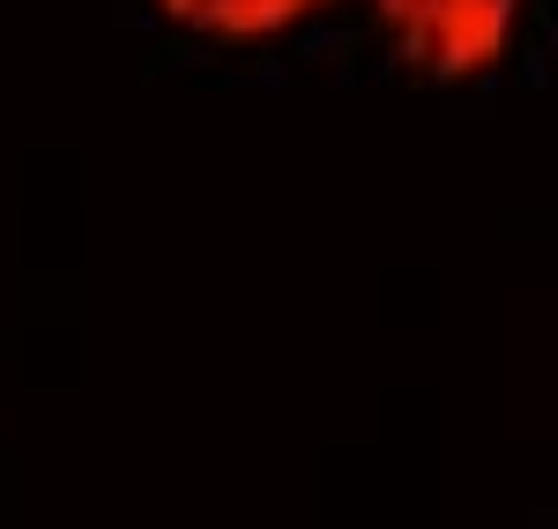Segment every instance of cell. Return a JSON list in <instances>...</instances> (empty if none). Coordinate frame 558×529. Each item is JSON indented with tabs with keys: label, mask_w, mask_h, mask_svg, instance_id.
<instances>
[{
	"label": "cell",
	"mask_w": 558,
	"mask_h": 529,
	"mask_svg": "<svg viewBox=\"0 0 558 529\" xmlns=\"http://www.w3.org/2000/svg\"><path fill=\"white\" fill-rule=\"evenodd\" d=\"M165 31L194 45H223V52H254V45H283L305 23L336 15L350 0H142Z\"/></svg>",
	"instance_id": "2"
},
{
	"label": "cell",
	"mask_w": 558,
	"mask_h": 529,
	"mask_svg": "<svg viewBox=\"0 0 558 529\" xmlns=\"http://www.w3.org/2000/svg\"><path fill=\"white\" fill-rule=\"evenodd\" d=\"M402 75L432 89L499 83L521 52L529 0H357Z\"/></svg>",
	"instance_id": "1"
}]
</instances>
